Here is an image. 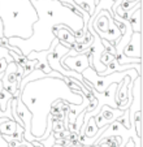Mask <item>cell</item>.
I'll list each match as a JSON object with an SVG mask.
<instances>
[{
    "instance_id": "2e32d148",
    "label": "cell",
    "mask_w": 143,
    "mask_h": 147,
    "mask_svg": "<svg viewBox=\"0 0 143 147\" xmlns=\"http://www.w3.org/2000/svg\"><path fill=\"white\" fill-rule=\"evenodd\" d=\"M3 31H4V26H3V22H1V20H0V39L4 38Z\"/></svg>"
},
{
    "instance_id": "ac0fdd59",
    "label": "cell",
    "mask_w": 143,
    "mask_h": 147,
    "mask_svg": "<svg viewBox=\"0 0 143 147\" xmlns=\"http://www.w3.org/2000/svg\"><path fill=\"white\" fill-rule=\"evenodd\" d=\"M94 3H95V7H96V5H98V4H99V3H100V0H94Z\"/></svg>"
},
{
    "instance_id": "7a4b0ae2",
    "label": "cell",
    "mask_w": 143,
    "mask_h": 147,
    "mask_svg": "<svg viewBox=\"0 0 143 147\" xmlns=\"http://www.w3.org/2000/svg\"><path fill=\"white\" fill-rule=\"evenodd\" d=\"M0 20L4 38L29 39L38 14L30 0H0Z\"/></svg>"
},
{
    "instance_id": "9c48e42d",
    "label": "cell",
    "mask_w": 143,
    "mask_h": 147,
    "mask_svg": "<svg viewBox=\"0 0 143 147\" xmlns=\"http://www.w3.org/2000/svg\"><path fill=\"white\" fill-rule=\"evenodd\" d=\"M17 122H14L13 120H7V121L0 124V136H12L16 131Z\"/></svg>"
},
{
    "instance_id": "9a60e30c",
    "label": "cell",
    "mask_w": 143,
    "mask_h": 147,
    "mask_svg": "<svg viewBox=\"0 0 143 147\" xmlns=\"http://www.w3.org/2000/svg\"><path fill=\"white\" fill-rule=\"evenodd\" d=\"M113 59H115V56L108 55V53L103 52V53H102V56H100V63H102L103 65H105V67H107V65L109 64V63L113 60Z\"/></svg>"
},
{
    "instance_id": "52a82bcc",
    "label": "cell",
    "mask_w": 143,
    "mask_h": 147,
    "mask_svg": "<svg viewBox=\"0 0 143 147\" xmlns=\"http://www.w3.org/2000/svg\"><path fill=\"white\" fill-rule=\"evenodd\" d=\"M125 56L133 59H142V33H133L130 42L122 51Z\"/></svg>"
},
{
    "instance_id": "8fae6325",
    "label": "cell",
    "mask_w": 143,
    "mask_h": 147,
    "mask_svg": "<svg viewBox=\"0 0 143 147\" xmlns=\"http://www.w3.org/2000/svg\"><path fill=\"white\" fill-rule=\"evenodd\" d=\"M133 125H134L135 133H137V137H142V112H137L134 113V117H133Z\"/></svg>"
},
{
    "instance_id": "ffe728a7",
    "label": "cell",
    "mask_w": 143,
    "mask_h": 147,
    "mask_svg": "<svg viewBox=\"0 0 143 147\" xmlns=\"http://www.w3.org/2000/svg\"><path fill=\"white\" fill-rule=\"evenodd\" d=\"M126 1H138V0H126Z\"/></svg>"
},
{
    "instance_id": "44dd1931",
    "label": "cell",
    "mask_w": 143,
    "mask_h": 147,
    "mask_svg": "<svg viewBox=\"0 0 143 147\" xmlns=\"http://www.w3.org/2000/svg\"><path fill=\"white\" fill-rule=\"evenodd\" d=\"M91 147H102V146H91Z\"/></svg>"
},
{
    "instance_id": "277c9868",
    "label": "cell",
    "mask_w": 143,
    "mask_h": 147,
    "mask_svg": "<svg viewBox=\"0 0 143 147\" xmlns=\"http://www.w3.org/2000/svg\"><path fill=\"white\" fill-rule=\"evenodd\" d=\"M60 65L66 70H72L78 74L83 72L86 68H90L88 65V53H81L77 56H69V52L61 57Z\"/></svg>"
},
{
    "instance_id": "5bb4252c",
    "label": "cell",
    "mask_w": 143,
    "mask_h": 147,
    "mask_svg": "<svg viewBox=\"0 0 143 147\" xmlns=\"http://www.w3.org/2000/svg\"><path fill=\"white\" fill-rule=\"evenodd\" d=\"M1 59H4V60L8 63V64H11V63H14L13 59L11 57V55H9V51L7 50V48H4L3 46H0V60Z\"/></svg>"
},
{
    "instance_id": "5b68a950",
    "label": "cell",
    "mask_w": 143,
    "mask_h": 147,
    "mask_svg": "<svg viewBox=\"0 0 143 147\" xmlns=\"http://www.w3.org/2000/svg\"><path fill=\"white\" fill-rule=\"evenodd\" d=\"M16 113L18 116V119L22 121V125H24V139L29 143L35 141L33 136H31V113L29 112V109L25 107V104L22 103L21 98L16 96Z\"/></svg>"
},
{
    "instance_id": "3957f363",
    "label": "cell",
    "mask_w": 143,
    "mask_h": 147,
    "mask_svg": "<svg viewBox=\"0 0 143 147\" xmlns=\"http://www.w3.org/2000/svg\"><path fill=\"white\" fill-rule=\"evenodd\" d=\"M81 76H82L83 80L87 81L91 86H92V89L96 92H99V94L105 91L112 83H120L126 76L132 77V82H134L138 77H140V74H138L135 69L124 70V72H115L108 76H99L92 68H86V69L81 73Z\"/></svg>"
},
{
    "instance_id": "e0dca14e",
    "label": "cell",
    "mask_w": 143,
    "mask_h": 147,
    "mask_svg": "<svg viewBox=\"0 0 143 147\" xmlns=\"http://www.w3.org/2000/svg\"><path fill=\"white\" fill-rule=\"evenodd\" d=\"M125 147H134V141H133V139H129V142L126 143Z\"/></svg>"
},
{
    "instance_id": "6da1fadb",
    "label": "cell",
    "mask_w": 143,
    "mask_h": 147,
    "mask_svg": "<svg viewBox=\"0 0 143 147\" xmlns=\"http://www.w3.org/2000/svg\"><path fill=\"white\" fill-rule=\"evenodd\" d=\"M38 14V21L33 25V35L29 39L9 38L8 45L21 50L26 56L31 51H46L50 48L55 35L53 26L65 25L73 31H80L85 28V22L80 16L74 14L59 0H30Z\"/></svg>"
},
{
    "instance_id": "7c38bea8",
    "label": "cell",
    "mask_w": 143,
    "mask_h": 147,
    "mask_svg": "<svg viewBox=\"0 0 143 147\" xmlns=\"http://www.w3.org/2000/svg\"><path fill=\"white\" fill-rule=\"evenodd\" d=\"M38 64V60H28L25 63V64L22 65V74L21 77H26V76H29L31 72H33L34 69H35V65Z\"/></svg>"
},
{
    "instance_id": "d6986e66",
    "label": "cell",
    "mask_w": 143,
    "mask_h": 147,
    "mask_svg": "<svg viewBox=\"0 0 143 147\" xmlns=\"http://www.w3.org/2000/svg\"><path fill=\"white\" fill-rule=\"evenodd\" d=\"M52 147H64V146H61V144H57V143H55V144H53Z\"/></svg>"
},
{
    "instance_id": "8992f818",
    "label": "cell",
    "mask_w": 143,
    "mask_h": 147,
    "mask_svg": "<svg viewBox=\"0 0 143 147\" xmlns=\"http://www.w3.org/2000/svg\"><path fill=\"white\" fill-rule=\"evenodd\" d=\"M124 115V111L118 108H111L108 106H103L100 108V112L94 117L95 120V125L98 126V129H102L103 126H107L111 122L116 121L120 116Z\"/></svg>"
},
{
    "instance_id": "30bf717a",
    "label": "cell",
    "mask_w": 143,
    "mask_h": 147,
    "mask_svg": "<svg viewBox=\"0 0 143 147\" xmlns=\"http://www.w3.org/2000/svg\"><path fill=\"white\" fill-rule=\"evenodd\" d=\"M12 98H14L12 94H9L7 90H1L0 91V111L4 112L7 109V104H8L9 99H12Z\"/></svg>"
},
{
    "instance_id": "ba28073f",
    "label": "cell",
    "mask_w": 143,
    "mask_h": 147,
    "mask_svg": "<svg viewBox=\"0 0 143 147\" xmlns=\"http://www.w3.org/2000/svg\"><path fill=\"white\" fill-rule=\"evenodd\" d=\"M140 11H142L140 8L137 9L127 20L133 33H142V16H140Z\"/></svg>"
},
{
    "instance_id": "4fadbf2b",
    "label": "cell",
    "mask_w": 143,
    "mask_h": 147,
    "mask_svg": "<svg viewBox=\"0 0 143 147\" xmlns=\"http://www.w3.org/2000/svg\"><path fill=\"white\" fill-rule=\"evenodd\" d=\"M102 45H103V48H104V52L108 53V55H112V56H116V48L113 45H111L109 42L104 40L102 39Z\"/></svg>"
}]
</instances>
